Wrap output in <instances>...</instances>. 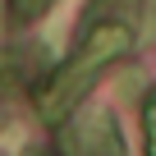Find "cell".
Masks as SVG:
<instances>
[{"instance_id":"obj_1","label":"cell","mask_w":156,"mask_h":156,"mask_svg":"<svg viewBox=\"0 0 156 156\" xmlns=\"http://www.w3.org/2000/svg\"><path fill=\"white\" fill-rule=\"evenodd\" d=\"M129 41H133V32H129V23H97L92 32H87V41L78 46V55L55 73V83H51V92L41 97V115L46 119H60L78 97H83V87H87V78L97 73V69H106L115 55H124L129 51Z\"/></svg>"},{"instance_id":"obj_2","label":"cell","mask_w":156,"mask_h":156,"mask_svg":"<svg viewBox=\"0 0 156 156\" xmlns=\"http://www.w3.org/2000/svg\"><path fill=\"white\" fill-rule=\"evenodd\" d=\"M78 138H83V156H119V133L110 129V119H97V129L87 124Z\"/></svg>"},{"instance_id":"obj_3","label":"cell","mask_w":156,"mask_h":156,"mask_svg":"<svg viewBox=\"0 0 156 156\" xmlns=\"http://www.w3.org/2000/svg\"><path fill=\"white\" fill-rule=\"evenodd\" d=\"M46 5H51V0H14V14L19 19H41Z\"/></svg>"}]
</instances>
